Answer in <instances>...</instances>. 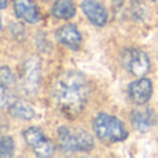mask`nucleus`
Masks as SVG:
<instances>
[{
  "mask_svg": "<svg viewBox=\"0 0 158 158\" xmlns=\"http://www.w3.org/2000/svg\"><path fill=\"white\" fill-rule=\"evenodd\" d=\"M90 97V85L78 71H65L58 75L52 86V98L57 108L72 118L85 108Z\"/></svg>",
  "mask_w": 158,
  "mask_h": 158,
  "instance_id": "nucleus-1",
  "label": "nucleus"
},
{
  "mask_svg": "<svg viewBox=\"0 0 158 158\" xmlns=\"http://www.w3.org/2000/svg\"><path fill=\"white\" fill-rule=\"evenodd\" d=\"M94 133L104 143H118L123 142L128 137V129L119 118L114 115L101 112L93 119Z\"/></svg>",
  "mask_w": 158,
  "mask_h": 158,
  "instance_id": "nucleus-2",
  "label": "nucleus"
},
{
  "mask_svg": "<svg viewBox=\"0 0 158 158\" xmlns=\"http://www.w3.org/2000/svg\"><path fill=\"white\" fill-rule=\"evenodd\" d=\"M58 147L64 154L89 153L94 147V140L90 133L82 129L58 128Z\"/></svg>",
  "mask_w": 158,
  "mask_h": 158,
  "instance_id": "nucleus-3",
  "label": "nucleus"
},
{
  "mask_svg": "<svg viewBox=\"0 0 158 158\" xmlns=\"http://www.w3.org/2000/svg\"><path fill=\"white\" fill-rule=\"evenodd\" d=\"M123 68L135 77H144L150 69V58L143 50L139 49H125L121 56Z\"/></svg>",
  "mask_w": 158,
  "mask_h": 158,
  "instance_id": "nucleus-4",
  "label": "nucleus"
},
{
  "mask_svg": "<svg viewBox=\"0 0 158 158\" xmlns=\"http://www.w3.org/2000/svg\"><path fill=\"white\" fill-rule=\"evenodd\" d=\"M24 139L29 147L33 148V153L40 158L52 157L56 151V147L50 139L42 132V129L36 126H31L24 131Z\"/></svg>",
  "mask_w": 158,
  "mask_h": 158,
  "instance_id": "nucleus-5",
  "label": "nucleus"
},
{
  "mask_svg": "<svg viewBox=\"0 0 158 158\" xmlns=\"http://www.w3.org/2000/svg\"><path fill=\"white\" fill-rule=\"evenodd\" d=\"M40 82V64L36 57H29L21 71V89L25 94H35Z\"/></svg>",
  "mask_w": 158,
  "mask_h": 158,
  "instance_id": "nucleus-6",
  "label": "nucleus"
},
{
  "mask_svg": "<svg viewBox=\"0 0 158 158\" xmlns=\"http://www.w3.org/2000/svg\"><path fill=\"white\" fill-rule=\"evenodd\" d=\"M128 96L132 103L137 106L146 104L153 96V83L147 78H139L128 86Z\"/></svg>",
  "mask_w": 158,
  "mask_h": 158,
  "instance_id": "nucleus-7",
  "label": "nucleus"
},
{
  "mask_svg": "<svg viewBox=\"0 0 158 158\" xmlns=\"http://www.w3.org/2000/svg\"><path fill=\"white\" fill-rule=\"evenodd\" d=\"M81 8L86 18L96 27H104L108 21V13L106 7L97 0H82Z\"/></svg>",
  "mask_w": 158,
  "mask_h": 158,
  "instance_id": "nucleus-8",
  "label": "nucleus"
},
{
  "mask_svg": "<svg viewBox=\"0 0 158 158\" xmlns=\"http://www.w3.org/2000/svg\"><path fill=\"white\" fill-rule=\"evenodd\" d=\"M157 114L151 108H147V107L135 108L131 114L132 125L139 132H148L157 123Z\"/></svg>",
  "mask_w": 158,
  "mask_h": 158,
  "instance_id": "nucleus-9",
  "label": "nucleus"
},
{
  "mask_svg": "<svg viewBox=\"0 0 158 158\" xmlns=\"http://www.w3.org/2000/svg\"><path fill=\"white\" fill-rule=\"evenodd\" d=\"M14 13L17 18L24 19L28 24L40 21V11L33 0H14Z\"/></svg>",
  "mask_w": 158,
  "mask_h": 158,
  "instance_id": "nucleus-10",
  "label": "nucleus"
},
{
  "mask_svg": "<svg viewBox=\"0 0 158 158\" xmlns=\"http://www.w3.org/2000/svg\"><path fill=\"white\" fill-rule=\"evenodd\" d=\"M56 38L61 44L67 46L71 50H78L82 44V35L78 31V28L72 24L63 25L61 28H58V31L56 32Z\"/></svg>",
  "mask_w": 158,
  "mask_h": 158,
  "instance_id": "nucleus-11",
  "label": "nucleus"
},
{
  "mask_svg": "<svg viewBox=\"0 0 158 158\" xmlns=\"http://www.w3.org/2000/svg\"><path fill=\"white\" fill-rule=\"evenodd\" d=\"M11 117L17 118V119L22 121H31L35 118V110L31 104L25 103L22 100H14L8 107Z\"/></svg>",
  "mask_w": 158,
  "mask_h": 158,
  "instance_id": "nucleus-12",
  "label": "nucleus"
},
{
  "mask_svg": "<svg viewBox=\"0 0 158 158\" xmlns=\"http://www.w3.org/2000/svg\"><path fill=\"white\" fill-rule=\"evenodd\" d=\"M77 14V8L72 0H56L52 8V15L58 19L74 18Z\"/></svg>",
  "mask_w": 158,
  "mask_h": 158,
  "instance_id": "nucleus-13",
  "label": "nucleus"
},
{
  "mask_svg": "<svg viewBox=\"0 0 158 158\" xmlns=\"http://www.w3.org/2000/svg\"><path fill=\"white\" fill-rule=\"evenodd\" d=\"M14 150H15V144L11 136H3L0 139V157L8 158L14 156Z\"/></svg>",
  "mask_w": 158,
  "mask_h": 158,
  "instance_id": "nucleus-14",
  "label": "nucleus"
},
{
  "mask_svg": "<svg viewBox=\"0 0 158 158\" xmlns=\"http://www.w3.org/2000/svg\"><path fill=\"white\" fill-rule=\"evenodd\" d=\"M0 85L7 89H13L15 85V77L8 67H0Z\"/></svg>",
  "mask_w": 158,
  "mask_h": 158,
  "instance_id": "nucleus-15",
  "label": "nucleus"
},
{
  "mask_svg": "<svg viewBox=\"0 0 158 158\" xmlns=\"http://www.w3.org/2000/svg\"><path fill=\"white\" fill-rule=\"evenodd\" d=\"M131 11L135 19H143L146 17V6L140 0H133L132 2Z\"/></svg>",
  "mask_w": 158,
  "mask_h": 158,
  "instance_id": "nucleus-16",
  "label": "nucleus"
},
{
  "mask_svg": "<svg viewBox=\"0 0 158 158\" xmlns=\"http://www.w3.org/2000/svg\"><path fill=\"white\" fill-rule=\"evenodd\" d=\"M14 100H13V96L10 94V89L0 85V110L4 108V107H10V104Z\"/></svg>",
  "mask_w": 158,
  "mask_h": 158,
  "instance_id": "nucleus-17",
  "label": "nucleus"
},
{
  "mask_svg": "<svg viewBox=\"0 0 158 158\" xmlns=\"http://www.w3.org/2000/svg\"><path fill=\"white\" fill-rule=\"evenodd\" d=\"M111 2H112V7H114L115 10H118V8H121L123 6L125 0H111Z\"/></svg>",
  "mask_w": 158,
  "mask_h": 158,
  "instance_id": "nucleus-18",
  "label": "nucleus"
},
{
  "mask_svg": "<svg viewBox=\"0 0 158 158\" xmlns=\"http://www.w3.org/2000/svg\"><path fill=\"white\" fill-rule=\"evenodd\" d=\"M7 3H8V0H0V10L7 7Z\"/></svg>",
  "mask_w": 158,
  "mask_h": 158,
  "instance_id": "nucleus-19",
  "label": "nucleus"
},
{
  "mask_svg": "<svg viewBox=\"0 0 158 158\" xmlns=\"http://www.w3.org/2000/svg\"><path fill=\"white\" fill-rule=\"evenodd\" d=\"M0 29H2V17H0Z\"/></svg>",
  "mask_w": 158,
  "mask_h": 158,
  "instance_id": "nucleus-20",
  "label": "nucleus"
},
{
  "mask_svg": "<svg viewBox=\"0 0 158 158\" xmlns=\"http://www.w3.org/2000/svg\"><path fill=\"white\" fill-rule=\"evenodd\" d=\"M150 2H157V0H150Z\"/></svg>",
  "mask_w": 158,
  "mask_h": 158,
  "instance_id": "nucleus-21",
  "label": "nucleus"
},
{
  "mask_svg": "<svg viewBox=\"0 0 158 158\" xmlns=\"http://www.w3.org/2000/svg\"><path fill=\"white\" fill-rule=\"evenodd\" d=\"M43 2H49V0H43Z\"/></svg>",
  "mask_w": 158,
  "mask_h": 158,
  "instance_id": "nucleus-22",
  "label": "nucleus"
}]
</instances>
